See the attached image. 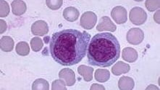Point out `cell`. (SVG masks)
<instances>
[{
  "label": "cell",
  "instance_id": "1",
  "mask_svg": "<svg viewBox=\"0 0 160 90\" xmlns=\"http://www.w3.org/2000/svg\"><path fill=\"white\" fill-rule=\"evenodd\" d=\"M90 40L91 35L86 31L75 29L59 31L50 39V54L62 66H73L86 56Z\"/></svg>",
  "mask_w": 160,
  "mask_h": 90
},
{
  "label": "cell",
  "instance_id": "2",
  "mask_svg": "<svg viewBox=\"0 0 160 90\" xmlns=\"http://www.w3.org/2000/svg\"><path fill=\"white\" fill-rule=\"evenodd\" d=\"M120 56V43L111 33H98L89 42L87 58L91 66L107 68L115 63Z\"/></svg>",
  "mask_w": 160,
  "mask_h": 90
},
{
  "label": "cell",
  "instance_id": "3",
  "mask_svg": "<svg viewBox=\"0 0 160 90\" xmlns=\"http://www.w3.org/2000/svg\"><path fill=\"white\" fill-rule=\"evenodd\" d=\"M129 17L132 24L136 25H141L144 24V22L147 20V14L143 9L136 7L131 10Z\"/></svg>",
  "mask_w": 160,
  "mask_h": 90
},
{
  "label": "cell",
  "instance_id": "4",
  "mask_svg": "<svg viewBox=\"0 0 160 90\" xmlns=\"http://www.w3.org/2000/svg\"><path fill=\"white\" fill-rule=\"evenodd\" d=\"M126 39L130 44L137 46V45L140 44L143 42V39H144V33L140 28H131L127 33Z\"/></svg>",
  "mask_w": 160,
  "mask_h": 90
},
{
  "label": "cell",
  "instance_id": "5",
  "mask_svg": "<svg viewBox=\"0 0 160 90\" xmlns=\"http://www.w3.org/2000/svg\"><path fill=\"white\" fill-rule=\"evenodd\" d=\"M97 22V16L93 12H84L81 17L80 24L83 28L86 30H91L95 26Z\"/></svg>",
  "mask_w": 160,
  "mask_h": 90
},
{
  "label": "cell",
  "instance_id": "6",
  "mask_svg": "<svg viewBox=\"0 0 160 90\" xmlns=\"http://www.w3.org/2000/svg\"><path fill=\"white\" fill-rule=\"evenodd\" d=\"M111 16L118 24H124L128 20V13L125 8L122 6H118L112 10Z\"/></svg>",
  "mask_w": 160,
  "mask_h": 90
},
{
  "label": "cell",
  "instance_id": "7",
  "mask_svg": "<svg viewBox=\"0 0 160 90\" xmlns=\"http://www.w3.org/2000/svg\"><path fill=\"white\" fill-rule=\"evenodd\" d=\"M117 29L115 24L112 21L110 18L107 16L102 17L99 20V23L97 27V30L100 32L107 30L109 32H115Z\"/></svg>",
  "mask_w": 160,
  "mask_h": 90
},
{
  "label": "cell",
  "instance_id": "8",
  "mask_svg": "<svg viewBox=\"0 0 160 90\" xmlns=\"http://www.w3.org/2000/svg\"><path fill=\"white\" fill-rule=\"evenodd\" d=\"M31 32L34 35L44 36L49 32V27L44 20H38L31 25Z\"/></svg>",
  "mask_w": 160,
  "mask_h": 90
},
{
  "label": "cell",
  "instance_id": "9",
  "mask_svg": "<svg viewBox=\"0 0 160 90\" xmlns=\"http://www.w3.org/2000/svg\"><path fill=\"white\" fill-rule=\"evenodd\" d=\"M59 77L64 80L67 86L71 87L75 83V72L70 69H63L59 72Z\"/></svg>",
  "mask_w": 160,
  "mask_h": 90
},
{
  "label": "cell",
  "instance_id": "10",
  "mask_svg": "<svg viewBox=\"0 0 160 90\" xmlns=\"http://www.w3.org/2000/svg\"><path fill=\"white\" fill-rule=\"evenodd\" d=\"M138 52L134 48L127 47L122 50V58L123 60L126 61L127 62L133 63L138 59Z\"/></svg>",
  "mask_w": 160,
  "mask_h": 90
},
{
  "label": "cell",
  "instance_id": "11",
  "mask_svg": "<svg viewBox=\"0 0 160 90\" xmlns=\"http://www.w3.org/2000/svg\"><path fill=\"white\" fill-rule=\"evenodd\" d=\"M12 7V12L16 16H20L22 15L26 12L27 7L26 4L23 1L20 0H15L13 1L11 4Z\"/></svg>",
  "mask_w": 160,
  "mask_h": 90
},
{
  "label": "cell",
  "instance_id": "12",
  "mask_svg": "<svg viewBox=\"0 0 160 90\" xmlns=\"http://www.w3.org/2000/svg\"><path fill=\"white\" fill-rule=\"evenodd\" d=\"M79 11L74 7H69L63 11V17L67 21L75 22L78 19Z\"/></svg>",
  "mask_w": 160,
  "mask_h": 90
},
{
  "label": "cell",
  "instance_id": "13",
  "mask_svg": "<svg viewBox=\"0 0 160 90\" xmlns=\"http://www.w3.org/2000/svg\"><path fill=\"white\" fill-rule=\"evenodd\" d=\"M130 70H131L130 65L122 61H118L116 63L112 68V72L116 76H120L121 74L128 73Z\"/></svg>",
  "mask_w": 160,
  "mask_h": 90
},
{
  "label": "cell",
  "instance_id": "14",
  "mask_svg": "<svg viewBox=\"0 0 160 90\" xmlns=\"http://www.w3.org/2000/svg\"><path fill=\"white\" fill-rule=\"evenodd\" d=\"M134 80L129 76H122L118 82V87L121 90H131L134 88Z\"/></svg>",
  "mask_w": 160,
  "mask_h": 90
},
{
  "label": "cell",
  "instance_id": "15",
  "mask_svg": "<svg viewBox=\"0 0 160 90\" xmlns=\"http://www.w3.org/2000/svg\"><path fill=\"white\" fill-rule=\"evenodd\" d=\"M78 72L80 75L83 76L86 82H89L92 80L93 72V69L92 67L81 65L78 68Z\"/></svg>",
  "mask_w": 160,
  "mask_h": 90
},
{
  "label": "cell",
  "instance_id": "16",
  "mask_svg": "<svg viewBox=\"0 0 160 90\" xmlns=\"http://www.w3.org/2000/svg\"><path fill=\"white\" fill-rule=\"evenodd\" d=\"M1 49L4 52H10L14 48V40L10 36H4L0 41Z\"/></svg>",
  "mask_w": 160,
  "mask_h": 90
},
{
  "label": "cell",
  "instance_id": "17",
  "mask_svg": "<svg viewBox=\"0 0 160 90\" xmlns=\"http://www.w3.org/2000/svg\"><path fill=\"white\" fill-rule=\"evenodd\" d=\"M110 78V73L107 69H97L95 72V79L98 82L104 83L107 82Z\"/></svg>",
  "mask_w": 160,
  "mask_h": 90
},
{
  "label": "cell",
  "instance_id": "18",
  "mask_svg": "<svg viewBox=\"0 0 160 90\" xmlns=\"http://www.w3.org/2000/svg\"><path fill=\"white\" fill-rule=\"evenodd\" d=\"M32 89L33 90H49V82L44 79H38L34 81L32 84Z\"/></svg>",
  "mask_w": 160,
  "mask_h": 90
},
{
  "label": "cell",
  "instance_id": "19",
  "mask_svg": "<svg viewBox=\"0 0 160 90\" xmlns=\"http://www.w3.org/2000/svg\"><path fill=\"white\" fill-rule=\"evenodd\" d=\"M15 51L16 53H17L19 56H28L30 53V48L28 43L24 41L18 43L17 46H16Z\"/></svg>",
  "mask_w": 160,
  "mask_h": 90
},
{
  "label": "cell",
  "instance_id": "20",
  "mask_svg": "<svg viewBox=\"0 0 160 90\" xmlns=\"http://www.w3.org/2000/svg\"><path fill=\"white\" fill-rule=\"evenodd\" d=\"M43 46H44L43 41L40 38L36 37L31 39V46L32 50H33L34 52H38V51H40L43 48Z\"/></svg>",
  "mask_w": 160,
  "mask_h": 90
},
{
  "label": "cell",
  "instance_id": "21",
  "mask_svg": "<svg viewBox=\"0 0 160 90\" xmlns=\"http://www.w3.org/2000/svg\"><path fill=\"white\" fill-rule=\"evenodd\" d=\"M10 6H9L8 2L2 0V1L0 2V17H7L9 15V13H10Z\"/></svg>",
  "mask_w": 160,
  "mask_h": 90
},
{
  "label": "cell",
  "instance_id": "22",
  "mask_svg": "<svg viewBox=\"0 0 160 90\" xmlns=\"http://www.w3.org/2000/svg\"><path fill=\"white\" fill-rule=\"evenodd\" d=\"M62 0H47L46 1V4L48 7L52 10H58L62 5Z\"/></svg>",
  "mask_w": 160,
  "mask_h": 90
},
{
  "label": "cell",
  "instance_id": "23",
  "mask_svg": "<svg viewBox=\"0 0 160 90\" xmlns=\"http://www.w3.org/2000/svg\"><path fill=\"white\" fill-rule=\"evenodd\" d=\"M146 7L149 12H154L159 8V1H152V0H147L145 2Z\"/></svg>",
  "mask_w": 160,
  "mask_h": 90
},
{
  "label": "cell",
  "instance_id": "24",
  "mask_svg": "<svg viewBox=\"0 0 160 90\" xmlns=\"http://www.w3.org/2000/svg\"><path fill=\"white\" fill-rule=\"evenodd\" d=\"M52 89H53V90H58V89L66 90L67 89V87H66L65 82L64 80H62V79L54 80V82H52Z\"/></svg>",
  "mask_w": 160,
  "mask_h": 90
},
{
  "label": "cell",
  "instance_id": "25",
  "mask_svg": "<svg viewBox=\"0 0 160 90\" xmlns=\"http://www.w3.org/2000/svg\"><path fill=\"white\" fill-rule=\"evenodd\" d=\"M0 33L2 34L7 30V28H8V25H7L6 22L3 20H0Z\"/></svg>",
  "mask_w": 160,
  "mask_h": 90
},
{
  "label": "cell",
  "instance_id": "26",
  "mask_svg": "<svg viewBox=\"0 0 160 90\" xmlns=\"http://www.w3.org/2000/svg\"><path fill=\"white\" fill-rule=\"evenodd\" d=\"M90 89L91 90H105V87L101 84H93L91 85Z\"/></svg>",
  "mask_w": 160,
  "mask_h": 90
},
{
  "label": "cell",
  "instance_id": "27",
  "mask_svg": "<svg viewBox=\"0 0 160 90\" xmlns=\"http://www.w3.org/2000/svg\"><path fill=\"white\" fill-rule=\"evenodd\" d=\"M154 19V21L156 22L157 23L159 24V11H157V12L155 13Z\"/></svg>",
  "mask_w": 160,
  "mask_h": 90
},
{
  "label": "cell",
  "instance_id": "28",
  "mask_svg": "<svg viewBox=\"0 0 160 90\" xmlns=\"http://www.w3.org/2000/svg\"><path fill=\"white\" fill-rule=\"evenodd\" d=\"M159 89L158 87H157L154 85H149V87H148L146 89Z\"/></svg>",
  "mask_w": 160,
  "mask_h": 90
},
{
  "label": "cell",
  "instance_id": "29",
  "mask_svg": "<svg viewBox=\"0 0 160 90\" xmlns=\"http://www.w3.org/2000/svg\"><path fill=\"white\" fill-rule=\"evenodd\" d=\"M49 38H50V37L49 36H47V37H45L44 38V42L46 43H49ZM50 42V41H49Z\"/></svg>",
  "mask_w": 160,
  "mask_h": 90
}]
</instances>
